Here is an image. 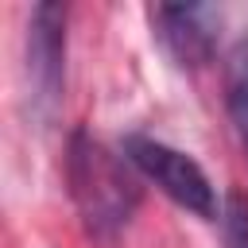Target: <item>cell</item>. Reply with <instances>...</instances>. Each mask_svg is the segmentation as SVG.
Segmentation results:
<instances>
[{
  "label": "cell",
  "mask_w": 248,
  "mask_h": 248,
  "mask_svg": "<svg viewBox=\"0 0 248 248\" xmlns=\"http://www.w3.org/2000/svg\"><path fill=\"white\" fill-rule=\"evenodd\" d=\"M66 186L97 240H112L140 205L136 167L124 159V151L116 155L85 128H78L66 143Z\"/></svg>",
  "instance_id": "6da1fadb"
},
{
  "label": "cell",
  "mask_w": 248,
  "mask_h": 248,
  "mask_svg": "<svg viewBox=\"0 0 248 248\" xmlns=\"http://www.w3.org/2000/svg\"><path fill=\"white\" fill-rule=\"evenodd\" d=\"M120 151L136 167V174L155 182V190H163L174 205H182L186 213H194L202 221L217 217V190H213L209 174L202 170V163L194 155L170 147L167 140L143 136V132H132Z\"/></svg>",
  "instance_id": "7a4b0ae2"
},
{
  "label": "cell",
  "mask_w": 248,
  "mask_h": 248,
  "mask_svg": "<svg viewBox=\"0 0 248 248\" xmlns=\"http://www.w3.org/2000/svg\"><path fill=\"white\" fill-rule=\"evenodd\" d=\"M27 105L39 124H50L62 105V81H66V8L62 4H35L27 16Z\"/></svg>",
  "instance_id": "3957f363"
},
{
  "label": "cell",
  "mask_w": 248,
  "mask_h": 248,
  "mask_svg": "<svg viewBox=\"0 0 248 248\" xmlns=\"http://www.w3.org/2000/svg\"><path fill=\"white\" fill-rule=\"evenodd\" d=\"M147 19H151L155 39L178 66L198 70L213 58L217 31H221V8H213V4H151Z\"/></svg>",
  "instance_id": "277c9868"
},
{
  "label": "cell",
  "mask_w": 248,
  "mask_h": 248,
  "mask_svg": "<svg viewBox=\"0 0 248 248\" xmlns=\"http://www.w3.org/2000/svg\"><path fill=\"white\" fill-rule=\"evenodd\" d=\"M225 112L236 140L248 147V35L225 58Z\"/></svg>",
  "instance_id": "5b68a950"
},
{
  "label": "cell",
  "mask_w": 248,
  "mask_h": 248,
  "mask_svg": "<svg viewBox=\"0 0 248 248\" xmlns=\"http://www.w3.org/2000/svg\"><path fill=\"white\" fill-rule=\"evenodd\" d=\"M221 232H225V248H248V198L244 194H229L221 209Z\"/></svg>",
  "instance_id": "8992f818"
}]
</instances>
